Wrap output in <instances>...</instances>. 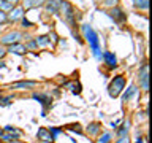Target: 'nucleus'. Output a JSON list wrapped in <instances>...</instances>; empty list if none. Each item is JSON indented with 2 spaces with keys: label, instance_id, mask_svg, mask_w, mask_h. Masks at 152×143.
<instances>
[{
  "label": "nucleus",
  "instance_id": "9",
  "mask_svg": "<svg viewBox=\"0 0 152 143\" xmlns=\"http://www.w3.org/2000/svg\"><path fill=\"white\" fill-rule=\"evenodd\" d=\"M26 10H24L22 7H13V10H11V13H10V16H8V19L10 21H19V19H22L24 18V13Z\"/></svg>",
  "mask_w": 152,
  "mask_h": 143
},
{
  "label": "nucleus",
  "instance_id": "22",
  "mask_svg": "<svg viewBox=\"0 0 152 143\" xmlns=\"http://www.w3.org/2000/svg\"><path fill=\"white\" fill-rule=\"evenodd\" d=\"M128 129H130V121H127L125 124H124V126H122V129L117 132V135H119V137H124V135H127V133H128Z\"/></svg>",
  "mask_w": 152,
  "mask_h": 143
},
{
  "label": "nucleus",
  "instance_id": "27",
  "mask_svg": "<svg viewBox=\"0 0 152 143\" xmlns=\"http://www.w3.org/2000/svg\"><path fill=\"white\" fill-rule=\"evenodd\" d=\"M70 88H71V91H73L75 94H79V91H81V86L79 84H70Z\"/></svg>",
  "mask_w": 152,
  "mask_h": 143
},
{
  "label": "nucleus",
  "instance_id": "16",
  "mask_svg": "<svg viewBox=\"0 0 152 143\" xmlns=\"http://www.w3.org/2000/svg\"><path fill=\"white\" fill-rule=\"evenodd\" d=\"M33 99L38 100L43 107H49L51 105V99L48 97V95H41V94H33Z\"/></svg>",
  "mask_w": 152,
  "mask_h": 143
},
{
  "label": "nucleus",
  "instance_id": "26",
  "mask_svg": "<svg viewBox=\"0 0 152 143\" xmlns=\"http://www.w3.org/2000/svg\"><path fill=\"white\" fill-rule=\"evenodd\" d=\"M21 22H22V27H27V29L33 26V24H32L30 21H27V19H26V18H22V19H21Z\"/></svg>",
  "mask_w": 152,
  "mask_h": 143
},
{
  "label": "nucleus",
  "instance_id": "21",
  "mask_svg": "<svg viewBox=\"0 0 152 143\" xmlns=\"http://www.w3.org/2000/svg\"><path fill=\"white\" fill-rule=\"evenodd\" d=\"M111 138H113L111 132H104L103 135L98 138V143H109V142H111Z\"/></svg>",
  "mask_w": 152,
  "mask_h": 143
},
{
  "label": "nucleus",
  "instance_id": "28",
  "mask_svg": "<svg viewBox=\"0 0 152 143\" xmlns=\"http://www.w3.org/2000/svg\"><path fill=\"white\" fill-rule=\"evenodd\" d=\"M5 21H8V16H7V13H3L2 10H0V24H3Z\"/></svg>",
  "mask_w": 152,
  "mask_h": 143
},
{
  "label": "nucleus",
  "instance_id": "2",
  "mask_svg": "<svg viewBox=\"0 0 152 143\" xmlns=\"http://www.w3.org/2000/svg\"><path fill=\"white\" fill-rule=\"evenodd\" d=\"M124 88H125V78H124L122 75H117V76H114V80L109 83L108 94L111 95L113 99H116V97H119V95L122 94Z\"/></svg>",
  "mask_w": 152,
  "mask_h": 143
},
{
  "label": "nucleus",
  "instance_id": "25",
  "mask_svg": "<svg viewBox=\"0 0 152 143\" xmlns=\"http://www.w3.org/2000/svg\"><path fill=\"white\" fill-rule=\"evenodd\" d=\"M119 3V0H104V5H106V7H116V5Z\"/></svg>",
  "mask_w": 152,
  "mask_h": 143
},
{
  "label": "nucleus",
  "instance_id": "10",
  "mask_svg": "<svg viewBox=\"0 0 152 143\" xmlns=\"http://www.w3.org/2000/svg\"><path fill=\"white\" fill-rule=\"evenodd\" d=\"M7 52H11V54H26L27 52V46H24L22 43H13V45L8 46V51Z\"/></svg>",
  "mask_w": 152,
  "mask_h": 143
},
{
  "label": "nucleus",
  "instance_id": "36",
  "mask_svg": "<svg viewBox=\"0 0 152 143\" xmlns=\"http://www.w3.org/2000/svg\"><path fill=\"white\" fill-rule=\"evenodd\" d=\"M11 143H22V142H18V140H13Z\"/></svg>",
  "mask_w": 152,
  "mask_h": 143
},
{
  "label": "nucleus",
  "instance_id": "1",
  "mask_svg": "<svg viewBox=\"0 0 152 143\" xmlns=\"http://www.w3.org/2000/svg\"><path fill=\"white\" fill-rule=\"evenodd\" d=\"M81 29H83L84 38L89 41V45H90V49H92L94 56L97 57V59H100V57H102V51H100V40H98V35H97V32H95L94 29L89 26V24H84V26L81 27Z\"/></svg>",
  "mask_w": 152,
  "mask_h": 143
},
{
  "label": "nucleus",
  "instance_id": "20",
  "mask_svg": "<svg viewBox=\"0 0 152 143\" xmlns=\"http://www.w3.org/2000/svg\"><path fill=\"white\" fill-rule=\"evenodd\" d=\"M133 5L140 10H147V0H133Z\"/></svg>",
  "mask_w": 152,
  "mask_h": 143
},
{
  "label": "nucleus",
  "instance_id": "32",
  "mask_svg": "<svg viewBox=\"0 0 152 143\" xmlns=\"http://www.w3.org/2000/svg\"><path fill=\"white\" fill-rule=\"evenodd\" d=\"M5 54H7V49L3 48V45H0V59H3Z\"/></svg>",
  "mask_w": 152,
  "mask_h": 143
},
{
  "label": "nucleus",
  "instance_id": "6",
  "mask_svg": "<svg viewBox=\"0 0 152 143\" xmlns=\"http://www.w3.org/2000/svg\"><path fill=\"white\" fill-rule=\"evenodd\" d=\"M37 137H38V140H41V142H45V143H52L56 140L54 137H52V133L48 130L46 127H41V129H38V133H37Z\"/></svg>",
  "mask_w": 152,
  "mask_h": 143
},
{
  "label": "nucleus",
  "instance_id": "12",
  "mask_svg": "<svg viewBox=\"0 0 152 143\" xmlns=\"http://www.w3.org/2000/svg\"><path fill=\"white\" fill-rule=\"evenodd\" d=\"M37 83L35 81H19V83H13L10 88L11 89H30V88H35Z\"/></svg>",
  "mask_w": 152,
  "mask_h": 143
},
{
  "label": "nucleus",
  "instance_id": "18",
  "mask_svg": "<svg viewBox=\"0 0 152 143\" xmlns=\"http://www.w3.org/2000/svg\"><path fill=\"white\" fill-rule=\"evenodd\" d=\"M98 130H100V124H98V122H94V124H90V126L87 127L89 135H97Z\"/></svg>",
  "mask_w": 152,
  "mask_h": 143
},
{
  "label": "nucleus",
  "instance_id": "35",
  "mask_svg": "<svg viewBox=\"0 0 152 143\" xmlns=\"http://www.w3.org/2000/svg\"><path fill=\"white\" fill-rule=\"evenodd\" d=\"M136 143H144V140H142V138H138V140H136Z\"/></svg>",
  "mask_w": 152,
  "mask_h": 143
},
{
  "label": "nucleus",
  "instance_id": "29",
  "mask_svg": "<svg viewBox=\"0 0 152 143\" xmlns=\"http://www.w3.org/2000/svg\"><path fill=\"white\" fill-rule=\"evenodd\" d=\"M68 129H70V130H76V132L79 133V135H81V133H83V130H81V129H79V124H76V126H70Z\"/></svg>",
  "mask_w": 152,
  "mask_h": 143
},
{
  "label": "nucleus",
  "instance_id": "34",
  "mask_svg": "<svg viewBox=\"0 0 152 143\" xmlns=\"http://www.w3.org/2000/svg\"><path fill=\"white\" fill-rule=\"evenodd\" d=\"M7 2H10L11 5H14V7H16V5H18L19 2H21V0H7Z\"/></svg>",
  "mask_w": 152,
  "mask_h": 143
},
{
  "label": "nucleus",
  "instance_id": "15",
  "mask_svg": "<svg viewBox=\"0 0 152 143\" xmlns=\"http://www.w3.org/2000/svg\"><path fill=\"white\" fill-rule=\"evenodd\" d=\"M138 92V89H136V86H130V88H128L127 91H125V92H124V95H122V100H124V102H128V100H130L132 97H133V95H135Z\"/></svg>",
  "mask_w": 152,
  "mask_h": 143
},
{
  "label": "nucleus",
  "instance_id": "33",
  "mask_svg": "<svg viewBox=\"0 0 152 143\" xmlns=\"http://www.w3.org/2000/svg\"><path fill=\"white\" fill-rule=\"evenodd\" d=\"M48 38H49V40L52 38V41H57V35H56L54 32H52V33H49V37H48Z\"/></svg>",
  "mask_w": 152,
  "mask_h": 143
},
{
  "label": "nucleus",
  "instance_id": "17",
  "mask_svg": "<svg viewBox=\"0 0 152 143\" xmlns=\"http://www.w3.org/2000/svg\"><path fill=\"white\" fill-rule=\"evenodd\" d=\"M14 5H11L10 2H7V0H0V10H2L3 13H8V11H11Z\"/></svg>",
  "mask_w": 152,
  "mask_h": 143
},
{
  "label": "nucleus",
  "instance_id": "23",
  "mask_svg": "<svg viewBox=\"0 0 152 143\" xmlns=\"http://www.w3.org/2000/svg\"><path fill=\"white\" fill-rule=\"evenodd\" d=\"M0 138H3V142H13L14 138L10 135V133H7L5 130H0Z\"/></svg>",
  "mask_w": 152,
  "mask_h": 143
},
{
  "label": "nucleus",
  "instance_id": "7",
  "mask_svg": "<svg viewBox=\"0 0 152 143\" xmlns=\"http://www.w3.org/2000/svg\"><path fill=\"white\" fill-rule=\"evenodd\" d=\"M108 14H109V16H111L116 22H124V21L127 19L125 13H124L121 8H117V7H113L111 10H109V13H108Z\"/></svg>",
  "mask_w": 152,
  "mask_h": 143
},
{
  "label": "nucleus",
  "instance_id": "14",
  "mask_svg": "<svg viewBox=\"0 0 152 143\" xmlns=\"http://www.w3.org/2000/svg\"><path fill=\"white\" fill-rule=\"evenodd\" d=\"M3 130L7 132V133H10V135H11V137L14 138V140H16V138H19V137H22V132L19 130V129L13 127V126H5Z\"/></svg>",
  "mask_w": 152,
  "mask_h": 143
},
{
  "label": "nucleus",
  "instance_id": "4",
  "mask_svg": "<svg viewBox=\"0 0 152 143\" xmlns=\"http://www.w3.org/2000/svg\"><path fill=\"white\" fill-rule=\"evenodd\" d=\"M24 35L21 32H18V30H14V32H8V33H5V35L2 37V40H0V45H13V43H19V40H21Z\"/></svg>",
  "mask_w": 152,
  "mask_h": 143
},
{
  "label": "nucleus",
  "instance_id": "3",
  "mask_svg": "<svg viewBox=\"0 0 152 143\" xmlns=\"http://www.w3.org/2000/svg\"><path fill=\"white\" fill-rule=\"evenodd\" d=\"M59 10L62 11V16H64L65 21H68L71 26H75V11H73V7L68 3V2H60V7Z\"/></svg>",
  "mask_w": 152,
  "mask_h": 143
},
{
  "label": "nucleus",
  "instance_id": "19",
  "mask_svg": "<svg viewBox=\"0 0 152 143\" xmlns=\"http://www.w3.org/2000/svg\"><path fill=\"white\" fill-rule=\"evenodd\" d=\"M35 43H37V46H46L48 43H49V38H48L46 35L38 37V38H35Z\"/></svg>",
  "mask_w": 152,
  "mask_h": 143
},
{
  "label": "nucleus",
  "instance_id": "30",
  "mask_svg": "<svg viewBox=\"0 0 152 143\" xmlns=\"http://www.w3.org/2000/svg\"><path fill=\"white\" fill-rule=\"evenodd\" d=\"M10 103H11V97H7V99L0 100V105H3V107H5V105H10Z\"/></svg>",
  "mask_w": 152,
  "mask_h": 143
},
{
  "label": "nucleus",
  "instance_id": "24",
  "mask_svg": "<svg viewBox=\"0 0 152 143\" xmlns=\"http://www.w3.org/2000/svg\"><path fill=\"white\" fill-rule=\"evenodd\" d=\"M49 132L52 133V137L56 138V137H57V135H59V133L62 132V129H59V127H51V130H49Z\"/></svg>",
  "mask_w": 152,
  "mask_h": 143
},
{
  "label": "nucleus",
  "instance_id": "13",
  "mask_svg": "<svg viewBox=\"0 0 152 143\" xmlns=\"http://www.w3.org/2000/svg\"><path fill=\"white\" fill-rule=\"evenodd\" d=\"M103 59H104V62H106V65L111 67V69L117 67V59H116V56H114L113 52H104V54H103Z\"/></svg>",
  "mask_w": 152,
  "mask_h": 143
},
{
  "label": "nucleus",
  "instance_id": "8",
  "mask_svg": "<svg viewBox=\"0 0 152 143\" xmlns=\"http://www.w3.org/2000/svg\"><path fill=\"white\" fill-rule=\"evenodd\" d=\"M60 2H62V0H46V2H45L46 11H48V13H51V14H56V13H59Z\"/></svg>",
  "mask_w": 152,
  "mask_h": 143
},
{
  "label": "nucleus",
  "instance_id": "11",
  "mask_svg": "<svg viewBox=\"0 0 152 143\" xmlns=\"http://www.w3.org/2000/svg\"><path fill=\"white\" fill-rule=\"evenodd\" d=\"M46 0H22V8L24 10H30L37 7H43Z\"/></svg>",
  "mask_w": 152,
  "mask_h": 143
},
{
  "label": "nucleus",
  "instance_id": "37",
  "mask_svg": "<svg viewBox=\"0 0 152 143\" xmlns=\"http://www.w3.org/2000/svg\"><path fill=\"white\" fill-rule=\"evenodd\" d=\"M2 30H3V27H2V24H0V33H2Z\"/></svg>",
  "mask_w": 152,
  "mask_h": 143
},
{
  "label": "nucleus",
  "instance_id": "31",
  "mask_svg": "<svg viewBox=\"0 0 152 143\" xmlns=\"http://www.w3.org/2000/svg\"><path fill=\"white\" fill-rule=\"evenodd\" d=\"M116 143H130V142H128V137L127 135H124V137H119V140Z\"/></svg>",
  "mask_w": 152,
  "mask_h": 143
},
{
  "label": "nucleus",
  "instance_id": "5",
  "mask_svg": "<svg viewBox=\"0 0 152 143\" xmlns=\"http://www.w3.org/2000/svg\"><path fill=\"white\" fill-rule=\"evenodd\" d=\"M138 80H140V86L142 89H149V67H147V64H142L140 73H138Z\"/></svg>",
  "mask_w": 152,
  "mask_h": 143
}]
</instances>
